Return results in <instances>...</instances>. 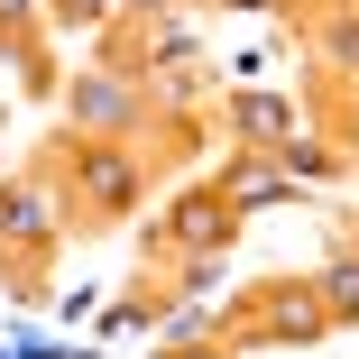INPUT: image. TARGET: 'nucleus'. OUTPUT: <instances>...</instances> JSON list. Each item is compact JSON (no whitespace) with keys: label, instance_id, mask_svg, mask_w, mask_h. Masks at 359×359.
I'll return each instance as SVG.
<instances>
[{"label":"nucleus","instance_id":"f257e3e1","mask_svg":"<svg viewBox=\"0 0 359 359\" xmlns=\"http://www.w3.org/2000/svg\"><path fill=\"white\" fill-rule=\"evenodd\" d=\"M65 111H74L83 138H102V148H120V138L148 129V83L120 74V65H74V83H65Z\"/></svg>","mask_w":359,"mask_h":359},{"label":"nucleus","instance_id":"f03ea898","mask_svg":"<svg viewBox=\"0 0 359 359\" xmlns=\"http://www.w3.org/2000/svg\"><path fill=\"white\" fill-rule=\"evenodd\" d=\"M65 231V212L46 194V175H19V184H0V249H19V258H46Z\"/></svg>","mask_w":359,"mask_h":359},{"label":"nucleus","instance_id":"7ed1b4c3","mask_svg":"<svg viewBox=\"0 0 359 359\" xmlns=\"http://www.w3.org/2000/svg\"><path fill=\"white\" fill-rule=\"evenodd\" d=\"M231 231H240V212L222 203V184H194V194L175 203V222H166L148 249H184V258H212V249H231Z\"/></svg>","mask_w":359,"mask_h":359},{"label":"nucleus","instance_id":"20e7f679","mask_svg":"<svg viewBox=\"0 0 359 359\" xmlns=\"http://www.w3.org/2000/svg\"><path fill=\"white\" fill-rule=\"evenodd\" d=\"M74 203L102 212V222H111V212H129V203H138V166H129V148L83 138V148H74Z\"/></svg>","mask_w":359,"mask_h":359},{"label":"nucleus","instance_id":"39448f33","mask_svg":"<svg viewBox=\"0 0 359 359\" xmlns=\"http://www.w3.org/2000/svg\"><path fill=\"white\" fill-rule=\"evenodd\" d=\"M222 120L240 129V148H258V157H276L285 138H295V111H285L276 93H231V102H222Z\"/></svg>","mask_w":359,"mask_h":359},{"label":"nucleus","instance_id":"423d86ee","mask_svg":"<svg viewBox=\"0 0 359 359\" xmlns=\"http://www.w3.org/2000/svg\"><path fill=\"white\" fill-rule=\"evenodd\" d=\"M258 332H276V341H313V332H332V313H323V295H267V313H258Z\"/></svg>","mask_w":359,"mask_h":359},{"label":"nucleus","instance_id":"0eeeda50","mask_svg":"<svg viewBox=\"0 0 359 359\" xmlns=\"http://www.w3.org/2000/svg\"><path fill=\"white\" fill-rule=\"evenodd\" d=\"M285 194H295V184H285L276 166H249V157L222 175V203H231V212H258V203H285Z\"/></svg>","mask_w":359,"mask_h":359},{"label":"nucleus","instance_id":"6e6552de","mask_svg":"<svg viewBox=\"0 0 359 359\" xmlns=\"http://www.w3.org/2000/svg\"><path fill=\"white\" fill-rule=\"evenodd\" d=\"M323 313H332V323H359V249H341V258L323 267Z\"/></svg>","mask_w":359,"mask_h":359},{"label":"nucleus","instance_id":"1a4fd4ad","mask_svg":"<svg viewBox=\"0 0 359 359\" xmlns=\"http://www.w3.org/2000/svg\"><path fill=\"white\" fill-rule=\"evenodd\" d=\"M332 166H341V157H332V148H313L304 129H295V138L276 148V175H285V184H295V175H332Z\"/></svg>","mask_w":359,"mask_h":359},{"label":"nucleus","instance_id":"9d476101","mask_svg":"<svg viewBox=\"0 0 359 359\" xmlns=\"http://www.w3.org/2000/svg\"><path fill=\"white\" fill-rule=\"evenodd\" d=\"M323 55L341 65V74H359V10H332L323 19Z\"/></svg>","mask_w":359,"mask_h":359},{"label":"nucleus","instance_id":"9b49d317","mask_svg":"<svg viewBox=\"0 0 359 359\" xmlns=\"http://www.w3.org/2000/svg\"><path fill=\"white\" fill-rule=\"evenodd\" d=\"M120 10V0H46V19H65V28H102Z\"/></svg>","mask_w":359,"mask_h":359},{"label":"nucleus","instance_id":"f8f14e48","mask_svg":"<svg viewBox=\"0 0 359 359\" xmlns=\"http://www.w3.org/2000/svg\"><path fill=\"white\" fill-rule=\"evenodd\" d=\"M37 10H46V0H0V37H10L19 55H28V28H37Z\"/></svg>","mask_w":359,"mask_h":359},{"label":"nucleus","instance_id":"ddd939ff","mask_svg":"<svg viewBox=\"0 0 359 359\" xmlns=\"http://www.w3.org/2000/svg\"><path fill=\"white\" fill-rule=\"evenodd\" d=\"M184 295H222V258H184Z\"/></svg>","mask_w":359,"mask_h":359},{"label":"nucleus","instance_id":"4468645a","mask_svg":"<svg viewBox=\"0 0 359 359\" xmlns=\"http://www.w3.org/2000/svg\"><path fill=\"white\" fill-rule=\"evenodd\" d=\"M175 359H222V350H212V341H184V350H175Z\"/></svg>","mask_w":359,"mask_h":359},{"label":"nucleus","instance_id":"2eb2a0df","mask_svg":"<svg viewBox=\"0 0 359 359\" xmlns=\"http://www.w3.org/2000/svg\"><path fill=\"white\" fill-rule=\"evenodd\" d=\"M240 10H267V0H240Z\"/></svg>","mask_w":359,"mask_h":359}]
</instances>
